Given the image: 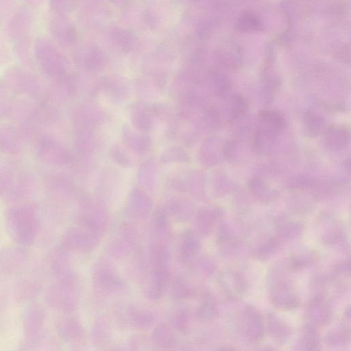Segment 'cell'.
<instances>
[{
  "label": "cell",
  "mask_w": 351,
  "mask_h": 351,
  "mask_svg": "<svg viewBox=\"0 0 351 351\" xmlns=\"http://www.w3.org/2000/svg\"><path fill=\"white\" fill-rule=\"evenodd\" d=\"M189 316L184 310L179 311L174 317V324L180 332H185L189 327Z\"/></svg>",
  "instance_id": "8fae6325"
},
{
  "label": "cell",
  "mask_w": 351,
  "mask_h": 351,
  "mask_svg": "<svg viewBox=\"0 0 351 351\" xmlns=\"http://www.w3.org/2000/svg\"><path fill=\"white\" fill-rule=\"evenodd\" d=\"M132 230L124 227L112 238L107 247L111 256L120 258L130 253L136 243V235Z\"/></svg>",
  "instance_id": "3957f363"
},
{
  "label": "cell",
  "mask_w": 351,
  "mask_h": 351,
  "mask_svg": "<svg viewBox=\"0 0 351 351\" xmlns=\"http://www.w3.org/2000/svg\"><path fill=\"white\" fill-rule=\"evenodd\" d=\"M140 22L143 27L151 30L158 26L159 18L152 9L145 8L141 12Z\"/></svg>",
  "instance_id": "ba28073f"
},
{
  "label": "cell",
  "mask_w": 351,
  "mask_h": 351,
  "mask_svg": "<svg viewBox=\"0 0 351 351\" xmlns=\"http://www.w3.org/2000/svg\"><path fill=\"white\" fill-rule=\"evenodd\" d=\"M191 291L190 286L185 279L178 278L172 286V293L178 299L186 297Z\"/></svg>",
  "instance_id": "9c48e42d"
},
{
  "label": "cell",
  "mask_w": 351,
  "mask_h": 351,
  "mask_svg": "<svg viewBox=\"0 0 351 351\" xmlns=\"http://www.w3.org/2000/svg\"><path fill=\"white\" fill-rule=\"evenodd\" d=\"M106 324L104 319H101V321H98L95 324V326L93 328V336L95 341L101 342L107 339L108 327Z\"/></svg>",
  "instance_id": "30bf717a"
},
{
  "label": "cell",
  "mask_w": 351,
  "mask_h": 351,
  "mask_svg": "<svg viewBox=\"0 0 351 351\" xmlns=\"http://www.w3.org/2000/svg\"><path fill=\"white\" fill-rule=\"evenodd\" d=\"M107 38L114 49L124 54L130 53L138 44V39L134 32L121 25H113L109 27Z\"/></svg>",
  "instance_id": "7a4b0ae2"
},
{
  "label": "cell",
  "mask_w": 351,
  "mask_h": 351,
  "mask_svg": "<svg viewBox=\"0 0 351 351\" xmlns=\"http://www.w3.org/2000/svg\"><path fill=\"white\" fill-rule=\"evenodd\" d=\"M125 317L130 324L137 328L147 327L154 321V317L151 312L134 306L129 307L125 311Z\"/></svg>",
  "instance_id": "8992f818"
},
{
  "label": "cell",
  "mask_w": 351,
  "mask_h": 351,
  "mask_svg": "<svg viewBox=\"0 0 351 351\" xmlns=\"http://www.w3.org/2000/svg\"><path fill=\"white\" fill-rule=\"evenodd\" d=\"M108 1H110L112 3H113L116 5H119V6L125 5L130 1V0H108Z\"/></svg>",
  "instance_id": "7c38bea8"
},
{
  "label": "cell",
  "mask_w": 351,
  "mask_h": 351,
  "mask_svg": "<svg viewBox=\"0 0 351 351\" xmlns=\"http://www.w3.org/2000/svg\"><path fill=\"white\" fill-rule=\"evenodd\" d=\"M179 1H181V0H179Z\"/></svg>",
  "instance_id": "4fadbf2b"
},
{
  "label": "cell",
  "mask_w": 351,
  "mask_h": 351,
  "mask_svg": "<svg viewBox=\"0 0 351 351\" xmlns=\"http://www.w3.org/2000/svg\"><path fill=\"white\" fill-rule=\"evenodd\" d=\"M93 282L96 289L102 293L112 294L124 289V282L112 266L101 259L95 263Z\"/></svg>",
  "instance_id": "6da1fadb"
},
{
  "label": "cell",
  "mask_w": 351,
  "mask_h": 351,
  "mask_svg": "<svg viewBox=\"0 0 351 351\" xmlns=\"http://www.w3.org/2000/svg\"><path fill=\"white\" fill-rule=\"evenodd\" d=\"M152 340L154 344L160 348H169L173 345L175 337L169 328L161 325L154 331Z\"/></svg>",
  "instance_id": "52a82bcc"
},
{
  "label": "cell",
  "mask_w": 351,
  "mask_h": 351,
  "mask_svg": "<svg viewBox=\"0 0 351 351\" xmlns=\"http://www.w3.org/2000/svg\"><path fill=\"white\" fill-rule=\"evenodd\" d=\"M84 59L88 69H96L105 64L106 54L100 46L88 43L85 49Z\"/></svg>",
  "instance_id": "5b68a950"
},
{
  "label": "cell",
  "mask_w": 351,
  "mask_h": 351,
  "mask_svg": "<svg viewBox=\"0 0 351 351\" xmlns=\"http://www.w3.org/2000/svg\"><path fill=\"white\" fill-rule=\"evenodd\" d=\"M199 248V243L192 232H186L180 237L178 245V255L180 261L190 262Z\"/></svg>",
  "instance_id": "277c9868"
}]
</instances>
